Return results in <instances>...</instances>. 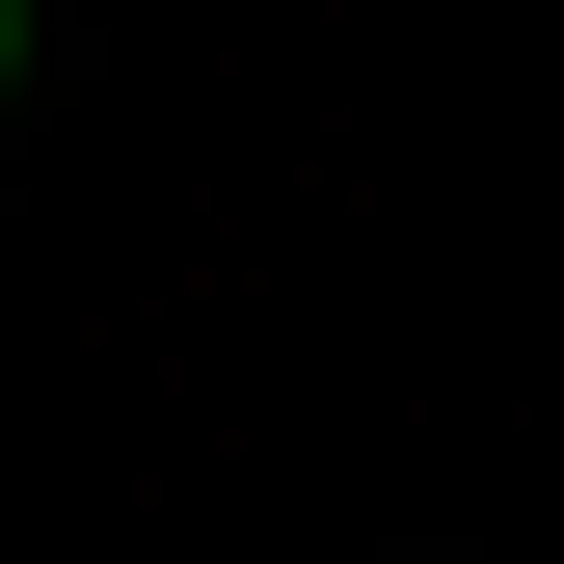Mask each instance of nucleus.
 Returning a JSON list of instances; mask_svg holds the SVG:
<instances>
[{
	"instance_id": "obj_1",
	"label": "nucleus",
	"mask_w": 564,
	"mask_h": 564,
	"mask_svg": "<svg viewBox=\"0 0 564 564\" xmlns=\"http://www.w3.org/2000/svg\"><path fill=\"white\" fill-rule=\"evenodd\" d=\"M0 82H28V0H0Z\"/></svg>"
}]
</instances>
